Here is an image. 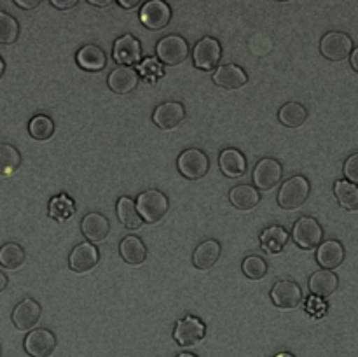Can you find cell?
<instances>
[{
    "instance_id": "obj_1",
    "label": "cell",
    "mask_w": 358,
    "mask_h": 357,
    "mask_svg": "<svg viewBox=\"0 0 358 357\" xmlns=\"http://www.w3.org/2000/svg\"><path fill=\"white\" fill-rule=\"evenodd\" d=\"M311 192L310 181L304 175H294L283 182L278 192V205L283 210H296L308 202Z\"/></svg>"
},
{
    "instance_id": "obj_2",
    "label": "cell",
    "mask_w": 358,
    "mask_h": 357,
    "mask_svg": "<svg viewBox=\"0 0 358 357\" xmlns=\"http://www.w3.org/2000/svg\"><path fill=\"white\" fill-rule=\"evenodd\" d=\"M170 203L164 192L157 191V189H147V191L140 192L136 198V210H138L142 220L149 224H156L166 216Z\"/></svg>"
},
{
    "instance_id": "obj_3",
    "label": "cell",
    "mask_w": 358,
    "mask_h": 357,
    "mask_svg": "<svg viewBox=\"0 0 358 357\" xmlns=\"http://www.w3.org/2000/svg\"><path fill=\"white\" fill-rule=\"evenodd\" d=\"M292 240L304 251L317 248L324 241V227L313 217H301L292 230Z\"/></svg>"
},
{
    "instance_id": "obj_4",
    "label": "cell",
    "mask_w": 358,
    "mask_h": 357,
    "mask_svg": "<svg viewBox=\"0 0 358 357\" xmlns=\"http://www.w3.org/2000/svg\"><path fill=\"white\" fill-rule=\"evenodd\" d=\"M353 51V38L345 31H327L320 41V52L331 62H343Z\"/></svg>"
},
{
    "instance_id": "obj_5",
    "label": "cell",
    "mask_w": 358,
    "mask_h": 357,
    "mask_svg": "<svg viewBox=\"0 0 358 357\" xmlns=\"http://www.w3.org/2000/svg\"><path fill=\"white\" fill-rule=\"evenodd\" d=\"M157 58L164 63V65H180L187 59L189 56V44L184 37L180 35H166L157 42Z\"/></svg>"
},
{
    "instance_id": "obj_6",
    "label": "cell",
    "mask_w": 358,
    "mask_h": 357,
    "mask_svg": "<svg viewBox=\"0 0 358 357\" xmlns=\"http://www.w3.org/2000/svg\"><path fill=\"white\" fill-rule=\"evenodd\" d=\"M178 172L184 175L185 178H191V181H198L206 175V172L210 170V160L201 149H187L178 156L177 161Z\"/></svg>"
},
{
    "instance_id": "obj_7",
    "label": "cell",
    "mask_w": 358,
    "mask_h": 357,
    "mask_svg": "<svg viewBox=\"0 0 358 357\" xmlns=\"http://www.w3.org/2000/svg\"><path fill=\"white\" fill-rule=\"evenodd\" d=\"M282 164L276 160H273V158H264V160L259 161L254 168L255 188L262 192L271 191V189H275L276 186L282 182Z\"/></svg>"
},
{
    "instance_id": "obj_8",
    "label": "cell",
    "mask_w": 358,
    "mask_h": 357,
    "mask_svg": "<svg viewBox=\"0 0 358 357\" xmlns=\"http://www.w3.org/2000/svg\"><path fill=\"white\" fill-rule=\"evenodd\" d=\"M220 58H222V48H220V42L213 37L201 38L192 51L194 65L199 70H206V72L219 66Z\"/></svg>"
},
{
    "instance_id": "obj_9",
    "label": "cell",
    "mask_w": 358,
    "mask_h": 357,
    "mask_svg": "<svg viewBox=\"0 0 358 357\" xmlns=\"http://www.w3.org/2000/svg\"><path fill=\"white\" fill-rule=\"evenodd\" d=\"M56 350V336L49 329H31L24 338V352L30 357H51Z\"/></svg>"
},
{
    "instance_id": "obj_10",
    "label": "cell",
    "mask_w": 358,
    "mask_h": 357,
    "mask_svg": "<svg viewBox=\"0 0 358 357\" xmlns=\"http://www.w3.org/2000/svg\"><path fill=\"white\" fill-rule=\"evenodd\" d=\"M271 300L282 310H292L303 301V289L294 280H280L273 286Z\"/></svg>"
},
{
    "instance_id": "obj_11",
    "label": "cell",
    "mask_w": 358,
    "mask_h": 357,
    "mask_svg": "<svg viewBox=\"0 0 358 357\" xmlns=\"http://www.w3.org/2000/svg\"><path fill=\"white\" fill-rule=\"evenodd\" d=\"M140 20L150 30H161L168 27L171 20V9L164 0H149L140 10Z\"/></svg>"
},
{
    "instance_id": "obj_12",
    "label": "cell",
    "mask_w": 358,
    "mask_h": 357,
    "mask_svg": "<svg viewBox=\"0 0 358 357\" xmlns=\"http://www.w3.org/2000/svg\"><path fill=\"white\" fill-rule=\"evenodd\" d=\"M42 308L31 298H24L23 301L16 304V308L13 310V324L16 326L20 331H31V329L37 328V324L41 322Z\"/></svg>"
},
{
    "instance_id": "obj_13",
    "label": "cell",
    "mask_w": 358,
    "mask_h": 357,
    "mask_svg": "<svg viewBox=\"0 0 358 357\" xmlns=\"http://www.w3.org/2000/svg\"><path fill=\"white\" fill-rule=\"evenodd\" d=\"M98 261H100V252L93 244H79L69 255L70 270L80 275L93 272Z\"/></svg>"
},
{
    "instance_id": "obj_14",
    "label": "cell",
    "mask_w": 358,
    "mask_h": 357,
    "mask_svg": "<svg viewBox=\"0 0 358 357\" xmlns=\"http://www.w3.org/2000/svg\"><path fill=\"white\" fill-rule=\"evenodd\" d=\"M206 335V328L199 318L185 317L177 322L173 331L175 342L180 346H192L201 342Z\"/></svg>"
},
{
    "instance_id": "obj_15",
    "label": "cell",
    "mask_w": 358,
    "mask_h": 357,
    "mask_svg": "<svg viewBox=\"0 0 358 357\" xmlns=\"http://www.w3.org/2000/svg\"><path fill=\"white\" fill-rule=\"evenodd\" d=\"M185 119V108L180 102H166V104L157 105L152 114V121L156 122L157 128L170 132L177 128Z\"/></svg>"
},
{
    "instance_id": "obj_16",
    "label": "cell",
    "mask_w": 358,
    "mask_h": 357,
    "mask_svg": "<svg viewBox=\"0 0 358 357\" xmlns=\"http://www.w3.org/2000/svg\"><path fill=\"white\" fill-rule=\"evenodd\" d=\"M114 59L122 66L135 65L142 59V46L133 35H122L114 42Z\"/></svg>"
},
{
    "instance_id": "obj_17",
    "label": "cell",
    "mask_w": 358,
    "mask_h": 357,
    "mask_svg": "<svg viewBox=\"0 0 358 357\" xmlns=\"http://www.w3.org/2000/svg\"><path fill=\"white\" fill-rule=\"evenodd\" d=\"M80 230L83 234L93 244H101L108 238V231H110V223L107 217L100 212H91L84 216L83 223H80Z\"/></svg>"
},
{
    "instance_id": "obj_18",
    "label": "cell",
    "mask_w": 358,
    "mask_h": 357,
    "mask_svg": "<svg viewBox=\"0 0 358 357\" xmlns=\"http://www.w3.org/2000/svg\"><path fill=\"white\" fill-rule=\"evenodd\" d=\"M213 83L227 91H236L241 90L248 83V77L241 66L229 63V65H222L215 70V74H213Z\"/></svg>"
},
{
    "instance_id": "obj_19",
    "label": "cell",
    "mask_w": 358,
    "mask_h": 357,
    "mask_svg": "<svg viewBox=\"0 0 358 357\" xmlns=\"http://www.w3.org/2000/svg\"><path fill=\"white\" fill-rule=\"evenodd\" d=\"M345 247L338 240H325L317 247V261L322 270H336L345 261Z\"/></svg>"
},
{
    "instance_id": "obj_20",
    "label": "cell",
    "mask_w": 358,
    "mask_h": 357,
    "mask_svg": "<svg viewBox=\"0 0 358 357\" xmlns=\"http://www.w3.org/2000/svg\"><path fill=\"white\" fill-rule=\"evenodd\" d=\"M138 74L131 66H117L108 74V88L117 94H128L138 86Z\"/></svg>"
},
{
    "instance_id": "obj_21",
    "label": "cell",
    "mask_w": 358,
    "mask_h": 357,
    "mask_svg": "<svg viewBox=\"0 0 358 357\" xmlns=\"http://www.w3.org/2000/svg\"><path fill=\"white\" fill-rule=\"evenodd\" d=\"M308 286H310L313 296L327 300V298H331L338 290L339 276L334 272H331V270H318V272H315L310 276Z\"/></svg>"
},
{
    "instance_id": "obj_22",
    "label": "cell",
    "mask_w": 358,
    "mask_h": 357,
    "mask_svg": "<svg viewBox=\"0 0 358 357\" xmlns=\"http://www.w3.org/2000/svg\"><path fill=\"white\" fill-rule=\"evenodd\" d=\"M220 258V244L217 240H205L196 247L194 254H192V265L198 270L213 268Z\"/></svg>"
},
{
    "instance_id": "obj_23",
    "label": "cell",
    "mask_w": 358,
    "mask_h": 357,
    "mask_svg": "<svg viewBox=\"0 0 358 357\" xmlns=\"http://www.w3.org/2000/svg\"><path fill=\"white\" fill-rule=\"evenodd\" d=\"M229 200L238 210L248 212V210H254L259 205V202H261V192L254 186L240 184L231 189Z\"/></svg>"
},
{
    "instance_id": "obj_24",
    "label": "cell",
    "mask_w": 358,
    "mask_h": 357,
    "mask_svg": "<svg viewBox=\"0 0 358 357\" xmlns=\"http://www.w3.org/2000/svg\"><path fill=\"white\" fill-rule=\"evenodd\" d=\"M77 63L87 72H100L107 65V55L100 46L87 44L77 52Z\"/></svg>"
},
{
    "instance_id": "obj_25",
    "label": "cell",
    "mask_w": 358,
    "mask_h": 357,
    "mask_svg": "<svg viewBox=\"0 0 358 357\" xmlns=\"http://www.w3.org/2000/svg\"><path fill=\"white\" fill-rule=\"evenodd\" d=\"M220 170L231 178H238L247 172V161L238 149H224L219 156Z\"/></svg>"
},
{
    "instance_id": "obj_26",
    "label": "cell",
    "mask_w": 358,
    "mask_h": 357,
    "mask_svg": "<svg viewBox=\"0 0 358 357\" xmlns=\"http://www.w3.org/2000/svg\"><path fill=\"white\" fill-rule=\"evenodd\" d=\"M119 252H121V258L124 259L128 265L131 266H140L145 262L147 259V247L138 237H126L124 240L119 245Z\"/></svg>"
},
{
    "instance_id": "obj_27",
    "label": "cell",
    "mask_w": 358,
    "mask_h": 357,
    "mask_svg": "<svg viewBox=\"0 0 358 357\" xmlns=\"http://www.w3.org/2000/svg\"><path fill=\"white\" fill-rule=\"evenodd\" d=\"M117 217L122 223V226L128 230H138L142 227L143 220L140 217L138 210H136V203L128 196H121L117 200Z\"/></svg>"
},
{
    "instance_id": "obj_28",
    "label": "cell",
    "mask_w": 358,
    "mask_h": 357,
    "mask_svg": "<svg viewBox=\"0 0 358 357\" xmlns=\"http://www.w3.org/2000/svg\"><path fill=\"white\" fill-rule=\"evenodd\" d=\"M287 240H289V233L282 226H269L261 234V245L268 254H278L285 247Z\"/></svg>"
},
{
    "instance_id": "obj_29",
    "label": "cell",
    "mask_w": 358,
    "mask_h": 357,
    "mask_svg": "<svg viewBox=\"0 0 358 357\" xmlns=\"http://www.w3.org/2000/svg\"><path fill=\"white\" fill-rule=\"evenodd\" d=\"M278 119L287 128H299L306 122L308 108L304 105L297 104V102H289V104L280 108Z\"/></svg>"
},
{
    "instance_id": "obj_30",
    "label": "cell",
    "mask_w": 358,
    "mask_h": 357,
    "mask_svg": "<svg viewBox=\"0 0 358 357\" xmlns=\"http://www.w3.org/2000/svg\"><path fill=\"white\" fill-rule=\"evenodd\" d=\"M24 261H27V254L20 244L9 241V244H3L0 247V266L2 268L14 272V270H20L24 265Z\"/></svg>"
},
{
    "instance_id": "obj_31",
    "label": "cell",
    "mask_w": 358,
    "mask_h": 357,
    "mask_svg": "<svg viewBox=\"0 0 358 357\" xmlns=\"http://www.w3.org/2000/svg\"><path fill=\"white\" fill-rule=\"evenodd\" d=\"M334 195L339 205L345 210L355 212L358 210V186L350 181H338L334 184Z\"/></svg>"
},
{
    "instance_id": "obj_32",
    "label": "cell",
    "mask_w": 358,
    "mask_h": 357,
    "mask_svg": "<svg viewBox=\"0 0 358 357\" xmlns=\"http://www.w3.org/2000/svg\"><path fill=\"white\" fill-rule=\"evenodd\" d=\"M20 167V150L10 144H0V175H13Z\"/></svg>"
},
{
    "instance_id": "obj_33",
    "label": "cell",
    "mask_w": 358,
    "mask_h": 357,
    "mask_svg": "<svg viewBox=\"0 0 358 357\" xmlns=\"http://www.w3.org/2000/svg\"><path fill=\"white\" fill-rule=\"evenodd\" d=\"M28 132H30V135L35 140H48L55 133V122H52V119L49 115L38 114L30 119V122H28Z\"/></svg>"
},
{
    "instance_id": "obj_34",
    "label": "cell",
    "mask_w": 358,
    "mask_h": 357,
    "mask_svg": "<svg viewBox=\"0 0 358 357\" xmlns=\"http://www.w3.org/2000/svg\"><path fill=\"white\" fill-rule=\"evenodd\" d=\"M17 35H20V24L16 18L0 10V44H14L17 41Z\"/></svg>"
},
{
    "instance_id": "obj_35",
    "label": "cell",
    "mask_w": 358,
    "mask_h": 357,
    "mask_svg": "<svg viewBox=\"0 0 358 357\" xmlns=\"http://www.w3.org/2000/svg\"><path fill=\"white\" fill-rule=\"evenodd\" d=\"M241 268H243V273L250 280H261L268 273V262L259 258V255H248V258H245Z\"/></svg>"
},
{
    "instance_id": "obj_36",
    "label": "cell",
    "mask_w": 358,
    "mask_h": 357,
    "mask_svg": "<svg viewBox=\"0 0 358 357\" xmlns=\"http://www.w3.org/2000/svg\"><path fill=\"white\" fill-rule=\"evenodd\" d=\"M343 174H345L346 181L353 182V184L358 186V153L352 154V156L345 161Z\"/></svg>"
},
{
    "instance_id": "obj_37",
    "label": "cell",
    "mask_w": 358,
    "mask_h": 357,
    "mask_svg": "<svg viewBox=\"0 0 358 357\" xmlns=\"http://www.w3.org/2000/svg\"><path fill=\"white\" fill-rule=\"evenodd\" d=\"M49 2L52 4V6L56 7V9H62V10H66V9H72L73 6H76L79 0H49Z\"/></svg>"
},
{
    "instance_id": "obj_38",
    "label": "cell",
    "mask_w": 358,
    "mask_h": 357,
    "mask_svg": "<svg viewBox=\"0 0 358 357\" xmlns=\"http://www.w3.org/2000/svg\"><path fill=\"white\" fill-rule=\"evenodd\" d=\"M16 6H20L21 9H35L42 0H14Z\"/></svg>"
},
{
    "instance_id": "obj_39",
    "label": "cell",
    "mask_w": 358,
    "mask_h": 357,
    "mask_svg": "<svg viewBox=\"0 0 358 357\" xmlns=\"http://www.w3.org/2000/svg\"><path fill=\"white\" fill-rule=\"evenodd\" d=\"M117 4L122 9H133V7L138 6L140 0H117Z\"/></svg>"
},
{
    "instance_id": "obj_40",
    "label": "cell",
    "mask_w": 358,
    "mask_h": 357,
    "mask_svg": "<svg viewBox=\"0 0 358 357\" xmlns=\"http://www.w3.org/2000/svg\"><path fill=\"white\" fill-rule=\"evenodd\" d=\"M350 63H352L353 70L358 74V48H353L352 55H350Z\"/></svg>"
},
{
    "instance_id": "obj_41",
    "label": "cell",
    "mask_w": 358,
    "mask_h": 357,
    "mask_svg": "<svg viewBox=\"0 0 358 357\" xmlns=\"http://www.w3.org/2000/svg\"><path fill=\"white\" fill-rule=\"evenodd\" d=\"M87 2H90L91 6H96V7H107V6H110L112 0H87Z\"/></svg>"
},
{
    "instance_id": "obj_42",
    "label": "cell",
    "mask_w": 358,
    "mask_h": 357,
    "mask_svg": "<svg viewBox=\"0 0 358 357\" xmlns=\"http://www.w3.org/2000/svg\"><path fill=\"white\" fill-rule=\"evenodd\" d=\"M7 287V275L3 272H0V293H3Z\"/></svg>"
},
{
    "instance_id": "obj_43",
    "label": "cell",
    "mask_w": 358,
    "mask_h": 357,
    "mask_svg": "<svg viewBox=\"0 0 358 357\" xmlns=\"http://www.w3.org/2000/svg\"><path fill=\"white\" fill-rule=\"evenodd\" d=\"M3 74H6V63H3L2 56H0V79L3 77Z\"/></svg>"
},
{
    "instance_id": "obj_44",
    "label": "cell",
    "mask_w": 358,
    "mask_h": 357,
    "mask_svg": "<svg viewBox=\"0 0 358 357\" xmlns=\"http://www.w3.org/2000/svg\"><path fill=\"white\" fill-rule=\"evenodd\" d=\"M177 357H198V356H194V354H189V352H182V354H178Z\"/></svg>"
},
{
    "instance_id": "obj_45",
    "label": "cell",
    "mask_w": 358,
    "mask_h": 357,
    "mask_svg": "<svg viewBox=\"0 0 358 357\" xmlns=\"http://www.w3.org/2000/svg\"><path fill=\"white\" fill-rule=\"evenodd\" d=\"M275 357H296V356H292V354H289V352H282V354H278V356H275Z\"/></svg>"
},
{
    "instance_id": "obj_46",
    "label": "cell",
    "mask_w": 358,
    "mask_h": 357,
    "mask_svg": "<svg viewBox=\"0 0 358 357\" xmlns=\"http://www.w3.org/2000/svg\"><path fill=\"white\" fill-rule=\"evenodd\" d=\"M278 2H289V0H278Z\"/></svg>"
},
{
    "instance_id": "obj_47",
    "label": "cell",
    "mask_w": 358,
    "mask_h": 357,
    "mask_svg": "<svg viewBox=\"0 0 358 357\" xmlns=\"http://www.w3.org/2000/svg\"><path fill=\"white\" fill-rule=\"evenodd\" d=\"M0 357H2V346H0Z\"/></svg>"
}]
</instances>
